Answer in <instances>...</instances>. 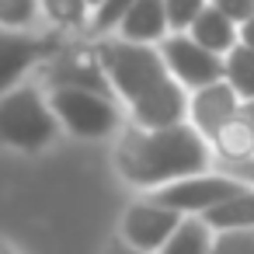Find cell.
<instances>
[{"mask_svg": "<svg viewBox=\"0 0 254 254\" xmlns=\"http://www.w3.org/2000/svg\"><path fill=\"white\" fill-rule=\"evenodd\" d=\"M119 174L136 188H160L191 174H205L209 167V139L181 122L167 129H139L129 126L115 146Z\"/></svg>", "mask_w": 254, "mask_h": 254, "instance_id": "6da1fadb", "label": "cell"}, {"mask_svg": "<svg viewBox=\"0 0 254 254\" xmlns=\"http://www.w3.org/2000/svg\"><path fill=\"white\" fill-rule=\"evenodd\" d=\"M98 60H101L105 77L112 80V87H115L129 105H132L136 98L157 91L164 80H171L160 49L143 46V42H126V39L105 42V46L98 49Z\"/></svg>", "mask_w": 254, "mask_h": 254, "instance_id": "7a4b0ae2", "label": "cell"}, {"mask_svg": "<svg viewBox=\"0 0 254 254\" xmlns=\"http://www.w3.org/2000/svg\"><path fill=\"white\" fill-rule=\"evenodd\" d=\"M60 119L35 87L0 94V143L14 150H42L56 136Z\"/></svg>", "mask_w": 254, "mask_h": 254, "instance_id": "3957f363", "label": "cell"}, {"mask_svg": "<svg viewBox=\"0 0 254 254\" xmlns=\"http://www.w3.org/2000/svg\"><path fill=\"white\" fill-rule=\"evenodd\" d=\"M49 108L73 136H84V139H101L119 129V108L105 91L56 87L49 98Z\"/></svg>", "mask_w": 254, "mask_h": 254, "instance_id": "277c9868", "label": "cell"}, {"mask_svg": "<svg viewBox=\"0 0 254 254\" xmlns=\"http://www.w3.org/2000/svg\"><path fill=\"white\" fill-rule=\"evenodd\" d=\"M247 185L240 178H230V174H191V178H181V181H171V185H160L153 202L157 205H167L174 212H188V216H202L205 209L240 195Z\"/></svg>", "mask_w": 254, "mask_h": 254, "instance_id": "5b68a950", "label": "cell"}, {"mask_svg": "<svg viewBox=\"0 0 254 254\" xmlns=\"http://www.w3.org/2000/svg\"><path fill=\"white\" fill-rule=\"evenodd\" d=\"M160 56L167 73L188 91L223 80V56L202 49L188 32H171L167 39H160Z\"/></svg>", "mask_w": 254, "mask_h": 254, "instance_id": "8992f818", "label": "cell"}, {"mask_svg": "<svg viewBox=\"0 0 254 254\" xmlns=\"http://www.w3.org/2000/svg\"><path fill=\"white\" fill-rule=\"evenodd\" d=\"M181 219H185L181 212H174V209H167V205H157L153 198H150V202H136V205H129L126 216H122V240H126L129 247H136V251L157 254V251L167 244V237L178 230Z\"/></svg>", "mask_w": 254, "mask_h": 254, "instance_id": "52a82bcc", "label": "cell"}, {"mask_svg": "<svg viewBox=\"0 0 254 254\" xmlns=\"http://www.w3.org/2000/svg\"><path fill=\"white\" fill-rule=\"evenodd\" d=\"M129 108H132V126L139 129H167L188 122V94L174 77L164 80L157 91L136 98Z\"/></svg>", "mask_w": 254, "mask_h": 254, "instance_id": "ba28073f", "label": "cell"}, {"mask_svg": "<svg viewBox=\"0 0 254 254\" xmlns=\"http://www.w3.org/2000/svg\"><path fill=\"white\" fill-rule=\"evenodd\" d=\"M237 112H240V98L226 80L205 84V87L191 91V98H188V126H195L205 139Z\"/></svg>", "mask_w": 254, "mask_h": 254, "instance_id": "9c48e42d", "label": "cell"}, {"mask_svg": "<svg viewBox=\"0 0 254 254\" xmlns=\"http://www.w3.org/2000/svg\"><path fill=\"white\" fill-rule=\"evenodd\" d=\"M167 14H164V0H132V7L119 21V39L126 42H160L167 39Z\"/></svg>", "mask_w": 254, "mask_h": 254, "instance_id": "30bf717a", "label": "cell"}, {"mask_svg": "<svg viewBox=\"0 0 254 254\" xmlns=\"http://www.w3.org/2000/svg\"><path fill=\"white\" fill-rule=\"evenodd\" d=\"M188 35H191L202 49H209V53H216V56H226V53L237 46V25H233L223 11H216L212 4H205L202 14L188 25Z\"/></svg>", "mask_w": 254, "mask_h": 254, "instance_id": "8fae6325", "label": "cell"}, {"mask_svg": "<svg viewBox=\"0 0 254 254\" xmlns=\"http://www.w3.org/2000/svg\"><path fill=\"white\" fill-rule=\"evenodd\" d=\"M212 150L230 160V164H244V160H254V126L247 119H240V112L233 119H226L212 136H209Z\"/></svg>", "mask_w": 254, "mask_h": 254, "instance_id": "7c38bea8", "label": "cell"}, {"mask_svg": "<svg viewBox=\"0 0 254 254\" xmlns=\"http://www.w3.org/2000/svg\"><path fill=\"white\" fill-rule=\"evenodd\" d=\"M39 56V46L28 35L0 32V91H7Z\"/></svg>", "mask_w": 254, "mask_h": 254, "instance_id": "4fadbf2b", "label": "cell"}, {"mask_svg": "<svg viewBox=\"0 0 254 254\" xmlns=\"http://www.w3.org/2000/svg\"><path fill=\"white\" fill-rule=\"evenodd\" d=\"M202 219H205V226L212 233H219V230H251L254 226V188L247 185L240 195L205 209Z\"/></svg>", "mask_w": 254, "mask_h": 254, "instance_id": "5bb4252c", "label": "cell"}, {"mask_svg": "<svg viewBox=\"0 0 254 254\" xmlns=\"http://www.w3.org/2000/svg\"><path fill=\"white\" fill-rule=\"evenodd\" d=\"M209 247H212V230L205 226V219L185 216L157 254H209Z\"/></svg>", "mask_w": 254, "mask_h": 254, "instance_id": "9a60e30c", "label": "cell"}, {"mask_svg": "<svg viewBox=\"0 0 254 254\" xmlns=\"http://www.w3.org/2000/svg\"><path fill=\"white\" fill-rule=\"evenodd\" d=\"M223 80L237 91L240 101H251L254 98V49L237 42L223 60Z\"/></svg>", "mask_w": 254, "mask_h": 254, "instance_id": "2e32d148", "label": "cell"}, {"mask_svg": "<svg viewBox=\"0 0 254 254\" xmlns=\"http://www.w3.org/2000/svg\"><path fill=\"white\" fill-rule=\"evenodd\" d=\"M39 7L49 14V21L66 25V28H77L87 18V4H84V0H39Z\"/></svg>", "mask_w": 254, "mask_h": 254, "instance_id": "e0dca14e", "label": "cell"}, {"mask_svg": "<svg viewBox=\"0 0 254 254\" xmlns=\"http://www.w3.org/2000/svg\"><path fill=\"white\" fill-rule=\"evenodd\" d=\"M209 254H254V226L251 230H219V233H212Z\"/></svg>", "mask_w": 254, "mask_h": 254, "instance_id": "ac0fdd59", "label": "cell"}, {"mask_svg": "<svg viewBox=\"0 0 254 254\" xmlns=\"http://www.w3.org/2000/svg\"><path fill=\"white\" fill-rule=\"evenodd\" d=\"M205 4H209V0H164L167 28H171V32H188V25L202 14Z\"/></svg>", "mask_w": 254, "mask_h": 254, "instance_id": "d6986e66", "label": "cell"}, {"mask_svg": "<svg viewBox=\"0 0 254 254\" xmlns=\"http://www.w3.org/2000/svg\"><path fill=\"white\" fill-rule=\"evenodd\" d=\"M39 14V0H0V25L4 28H25Z\"/></svg>", "mask_w": 254, "mask_h": 254, "instance_id": "ffe728a7", "label": "cell"}, {"mask_svg": "<svg viewBox=\"0 0 254 254\" xmlns=\"http://www.w3.org/2000/svg\"><path fill=\"white\" fill-rule=\"evenodd\" d=\"M132 7V0H101V4L94 7V14H91V28L94 32H112V28H119V21H122V14Z\"/></svg>", "mask_w": 254, "mask_h": 254, "instance_id": "44dd1931", "label": "cell"}, {"mask_svg": "<svg viewBox=\"0 0 254 254\" xmlns=\"http://www.w3.org/2000/svg\"><path fill=\"white\" fill-rule=\"evenodd\" d=\"M216 11H223L233 25H244L247 18H254V0H209Z\"/></svg>", "mask_w": 254, "mask_h": 254, "instance_id": "7402d4cb", "label": "cell"}, {"mask_svg": "<svg viewBox=\"0 0 254 254\" xmlns=\"http://www.w3.org/2000/svg\"><path fill=\"white\" fill-rule=\"evenodd\" d=\"M237 42L247 46V49H254V18H247L244 25H237Z\"/></svg>", "mask_w": 254, "mask_h": 254, "instance_id": "603a6c76", "label": "cell"}, {"mask_svg": "<svg viewBox=\"0 0 254 254\" xmlns=\"http://www.w3.org/2000/svg\"><path fill=\"white\" fill-rule=\"evenodd\" d=\"M105 254H146V251H136V247H129L122 237H115V240L108 244V251H105Z\"/></svg>", "mask_w": 254, "mask_h": 254, "instance_id": "cb8c5ba5", "label": "cell"}, {"mask_svg": "<svg viewBox=\"0 0 254 254\" xmlns=\"http://www.w3.org/2000/svg\"><path fill=\"white\" fill-rule=\"evenodd\" d=\"M240 119H247V122L254 126V98H251V101H240Z\"/></svg>", "mask_w": 254, "mask_h": 254, "instance_id": "d4e9b609", "label": "cell"}, {"mask_svg": "<svg viewBox=\"0 0 254 254\" xmlns=\"http://www.w3.org/2000/svg\"><path fill=\"white\" fill-rule=\"evenodd\" d=\"M0 254H18V251H14V247H11L7 240H0Z\"/></svg>", "mask_w": 254, "mask_h": 254, "instance_id": "484cf974", "label": "cell"}, {"mask_svg": "<svg viewBox=\"0 0 254 254\" xmlns=\"http://www.w3.org/2000/svg\"><path fill=\"white\" fill-rule=\"evenodd\" d=\"M84 4H87V7H98V4H101V0H84Z\"/></svg>", "mask_w": 254, "mask_h": 254, "instance_id": "4316f807", "label": "cell"}]
</instances>
